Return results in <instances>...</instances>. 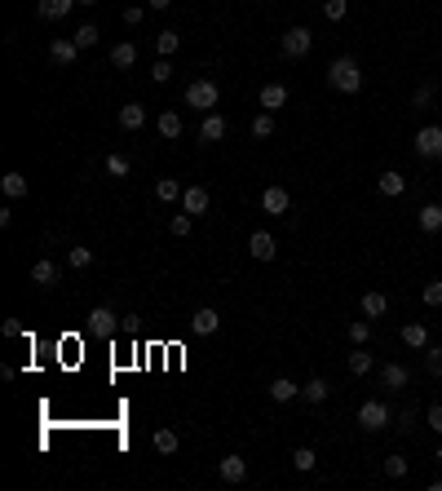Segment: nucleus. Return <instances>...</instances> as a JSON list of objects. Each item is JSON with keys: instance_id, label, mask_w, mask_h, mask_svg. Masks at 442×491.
<instances>
[{"instance_id": "2eb2a0df", "label": "nucleus", "mask_w": 442, "mask_h": 491, "mask_svg": "<svg viewBox=\"0 0 442 491\" xmlns=\"http://www.w3.org/2000/svg\"><path fill=\"white\" fill-rule=\"evenodd\" d=\"M416 226L424 235H438L442 231V204H424L420 212H416Z\"/></svg>"}, {"instance_id": "7ed1b4c3", "label": "nucleus", "mask_w": 442, "mask_h": 491, "mask_svg": "<svg viewBox=\"0 0 442 491\" xmlns=\"http://www.w3.org/2000/svg\"><path fill=\"white\" fill-rule=\"evenodd\" d=\"M309 49H314V31H309V27H288L283 36H279V54H283V58H292V62L305 58Z\"/></svg>"}, {"instance_id": "4c0bfd02", "label": "nucleus", "mask_w": 442, "mask_h": 491, "mask_svg": "<svg viewBox=\"0 0 442 491\" xmlns=\"http://www.w3.org/2000/svg\"><path fill=\"white\" fill-rule=\"evenodd\" d=\"M151 80H155V85H168V80H173V58H159L151 67Z\"/></svg>"}, {"instance_id": "37998d69", "label": "nucleus", "mask_w": 442, "mask_h": 491, "mask_svg": "<svg viewBox=\"0 0 442 491\" xmlns=\"http://www.w3.org/2000/svg\"><path fill=\"white\" fill-rule=\"evenodd\" d=\"M106 173L111 177H128V159L124 155H106Z\"/></svg>"}, {"instance_id": "09e8293b", "label": "nucleus", "mask_w": 442, "mask_h": 491, "mask_svg": "<svg viewBox=\"0 0 442 491\" xmlns=\"http://www.w3.org/2000/svg\"><path fill=\"white\" fill-rule=\"evenodd\" d=\"M146 5H151V9H168L173 0H146Z\"/></svg>"}, {"instance_id": "cd10ccee", "label": "nucleus", "mask_w": 442, "mask_h": 491, "mask_svg": "<svg viewBox=\"0 0 442 491\" xmlns=\"http://www.w3.org/2000/svg\"><path fill=\"white\" fill-rule=\"evenodd\" d=\"M403 190H407V177L403 173H381V195H385V200H398Z\"/></svg>"}, {"instance_id": "b1692460", "label": "nucleus", "mask_w": 442, "mask_h": 491, "mask_svg": "<svg viewBox=\"0 0 442 491\" xmlns=\"http://www.w3.org/2000/svg\"><path fill=\"white\" fill-rule=\"evenodd\" d=\"M182 182H177V177H159V182H155V200H164V204H177V200H182Z\"/></svg>"}, {"instance_id": "9b49d317", "label": "nucleus", "mask_w": 442, "mask_h": 491, "mask_svg": "<svg viewBox=\"0 0 442 491\" xmlns=\"http://www.w3.org/2000/svg\"><path fill=\"white\" fill-rule=\"evenodd\" d=\"M226 128H231V124H226L217 111H208V116L199 120V142H221V138H226Z\"/></svg>"}, {"instance_id": "423d86ee", "label": "nucleus", "mask_w": 442, "mask_h": 491, "mask_svg": "<svg viewBox=\"0 0 442 491\" xmlns=\"http://www.w3.org/2000/svg\"><path fill=\"white\" fill-rule=\"evenodd\" d=\"M217 327H221V315L212 305H204V310H195V315H190V332L195 337H212Z\"/></svg>"}, {"instance_id": "4be33fe9", "label": "nucleus", "mask_w": 442, "mask_h": 491, "mask_svg": "<svg viewBox=\"0 0 442 491\" xmlns=\"http://www.w3.org/2000/svg\"><path fill=\"white\" fill-rule=\"evenodd\" d=\"M403 346L429 350V327H424V323H407V327H403Z\"/></svg>"}, {"instance_id": "2f4dec72", "label": "nucleus", "mask_w": 442, "mask_h": 491, "mask_svg": "<svg viewBox=\"0 0 442 491\" xmlns=\"http://www.w3.org/2000/svg\"><path fill=\"white\" fill-rule=\"evenodd\" d=\"M345 332H350V341H354V346H367V341H372V323H367V319H354V323L345 327Z\"/></svg>"}, {"instance_id": "ddd939ff", "label": "nucleus", "mask_w": 442, "mask_h": 491, "mask_svg": "<svg viewBox=\"0 0 442 491\" xmlns=\"http://www.w3.org/2000/svg\"><path fill=\"white\" fill-rule=\"evenodd\" d=\"M49 58H54L58 67H71V62L80 58V44L75 40H49Z\"/></svg>"}, {"instance_id": "7c9ffc66", "label": "nucleus", "mask_w": 442, "mask_h": 491, "mask_svg": "<svg viewBox=\"0 0 442 491\" xmlns=\"http://www.w3.org/2000/svg\"><path fill=\"white\" fill-rule=\"evenodd\" d=\"M274 133V111H261V116L252 120V138H261V142H266Z\"/></svg>"}, {"instance_id": "3c124183", "label": "nucleus", "mask_w": 442, "mask_h": 491, "mask_svg": "<svg viewBox=\"0 0 442 491\" xmlns=\"http://www.w3.org/2000/svg\"><path fill=\"white\" fill-rule=\"evenodd\" d=\"M80 5H97V0H80Z\"/></svg>"}, {"instance_id": "1a4fd4ad", "label": "nucleus", "mask_w": 442, "mask_h": 491, "mask_svg": "<svg viewBox=\"0 0 442 491\" xmlns=\"http://www.w3.org/2000/svg\"><path fill=\"white\" fill-rule=\"evenodd\" d=\"M208 190L204 186H186L182 190V212H190V217H204V212H208Z\"/></svg>"}, {"instance_id": "f8f14e48", "label": "nucleus", "mask_w": 442, "mask_h": 491, "mask_svg": "<svg viewBox=\"0 0 442 491\" xmlns=\"http://www.w3.org/2000/svg\"><path fill=\"white\" fill-rule=\"evenodd\" d=\"M217 473H221L226 483H243V478H248V461H243V456H221Z\"/></svg>"}, {"instance_id": "f3484780", "label": "nucleus", "mask_w": 442, "mask_h": 491, "mask_svg": "<svg viewBox=\"0 0 442 491\" xmlns=\"http://www.w3.org/2000/svg\"><path fill=\"white\" fill-rule=\"evenodd\" d=\"M137 62V44L133 40H120L116 49H111V67H120V71H128Z\"/></svg>"}, {"instance_id": "4468645a", "label": "nucleus", "mask_w": 442, "mask_h": 491, "mask_svg": "<svg viewBox=\"0 0 442 491\" xmlns=\"http://www.w3.org/2000/svg\"><path fill=\"white\" fill-rule=\"evenodd\" d=\"M75 5H80V0H36V13L54 23V18H67V13H71Z\"/></svg>"}, {"instance_id": "6ab92c4d", "label": "nucleus", "mask_w": 442, "mask_h": 491, "mask_svg": "<svg viewBox=\"0 0 442 491\" xmlns=\"http://www.w3.org/2000/svg\"><path fill=\"white\" fill-rule=\"evenodd\" d=\"M297 394H301V385L288 381V376H274V381H270V399H274V403H292Z\"/></svg>"}, {"instance_id": "39448f33", "label": "nucleus", "mask_w": 442, "mask_h": 491, "mask_svg": "<svg viewBox=\"0 0 442 491\" xmlns=\"http://www.w3.org/2000/svg\"><path fill=\"white\" fill-rule=\"evenodd\" d=\"M416 155L420 159H442V128L438 124H424L416 133Z\"/></svg>"}, {"instance_id": "de8ad7c7", "label": "nucleus", "mask_w": 442, "mask_h": 491, "mask_svg": "<svg viewBox=\"0 0 442 491\" xmlns=\"http://www.w3.org/2000/svg\"><path fill=\"white\" fill-rule=\"evenodd\" d=\"M424 425H429L434 434H442V403H434V407H429V416H424Z\"/></svg>"}, {"instance_id": "393cba45", "label": "nucleus", "mask_w": 442, "mask_h": 491, "mask_svg": "<svg viewBox=\"0 0 442 491\" xmlns=\"http://www.w3.org/2000/svg\"><path fill=\"white\" fill-rule=\"evenodd\" d=\"M31 284L36 288H54L58 284V266L54 261H36V266H31Z\"/></svg>"}, {"instance_id": "c85d7f7f", "label": "nucleus", "mask_w": 442, "mask_h": 491, "mask_svg": "<svg viewBox=\"0 0 442 491\" xmlns=\"http://www.w3.org/2000/svg\"><path fill=\"white\" fill-rule=\"evenodd\" d=\"M151 443H155V451H159V456H173L177 447H182V438H177L173 430H155V438H151Z\"/></svg>"}, {"instance_id": "e433bc0d", "label": "nucleus", "mask_w": 442, "mask_h": 491, "mask_svg": "<svg viewBox=\"0 0 442 491\" xmlns=\"http://www.w3.org/2000/svg\"><path fill=\"white\" fill-rule=\"evenodd\" d=\"M190 226H195V217H190V212H177V217L168 222V231H173L177 239H186V235H190Z\"/></svg>"}, {"instance_id": "aec40b11", "label": "nucleus", "mask_w": 442, "mask_h": 491, "mask_svg": "<svg viewBox=\"0 0 442 491\" xmlns=\"http://www.w3.org/2000/svg\"><path fill=\"white\" fill-rule=\"evenodd\" d=\"M257 102L266 107V111H279V107H288V85H266Z\"/></svg>"}, {"instance_id": "9d476101", "label": "nucleus", "mask_w": 442, "mask_h": 491, "mask_svg": "<svg viewBox=\"0 0 442 491\" xmlns=\"http://www.w3.org/2000/svg\"><path fill=\"white\" fill-rule=\"evenodd\" d=\"M248 253H252L257 261H274V253H279V248H274V235H270V231H252Z\"/></svg>"}, {"instance_id": "49530a36", "label": "nucleus", "mask_w": 442, "mask_h": 491, "mask_svg": "<svg viewBox=\"0 0 442 491\" xmlns=\"http://www.w3.org/2000/svg\"><path fill=\"white\" fill-rule=\"evenodd\" d=\"M124 23H128V27H142V23H146V9H142V5H128V9H124Z\"/></svg>"}, {"instance_id": "c756f323", "label": "nucleus", "mask_w": 442, "mask_h": 491, "mask_svg": "<svg viewBox=\"0 0 442 491\" xmlns=\"http://www.w3.org/2000/svg\"><path fill=\"white\" fill-rule=\"evenodd\" d=\"M177 44H182V36H177V31H159V36H155L159 58H173V54H177Z\"/></svg>"}, {"instance_id": "a878e982", "label": "nucleus", "mask_w": 442, "mask_h": 491, "mask_svg": "<svg viewBox=\"0 0 442 491\" xmlns=\"http://www.w3.org/2000/svg\"><path fill=\"white\" fill-rule=\"evenodd\" d=\"M327 394H332V385H327L323 376H309V381L301 385V399H305V403H323Z\"/></svg>"}, {"instance_id": "c9c22d12", "label": "nucleus", "mask_w": 442, "mask_h": 491, "mask_svg": "<svg viewBox=\"0 0 442 491\" xmlns=\"http://www.w3.org/2000/svg\"><path fill=\"white\" fill-rule=\"evenodd\" d=\"M71 40H75L80 49H93V44H97V27H93V23H85V27H75V36H71Z\"/></svg>"}, {"instance_id": "f03ea898", "label": "nucleus", "mask_w": 442, "mask_h": 491, "mask_svg": "<svg viewBox=\"0 0 442 491\" xmlns=\"http://www.w3.org/2000/svg\"><path fill=\"white\" fill-rule=\"evenodd\" d=\"M217 102H221V89L212 85V80H190L186 85V107H195L199 116H208Z\"/></svg>"}, {"instance_id": "f257e3e1", "label": "nucleus", "mask_w": 442, "mask_h": 491, "mask_svg": "<svg viewBox=\"0 0 442 491\" xmlns=\"http://www.w3.org/2000/svg\"><path fill=\"white\" fill-rule=\"evenodd\" d=\"M327 85H332L336 93H358L363 89V71H358L354 58H336L332 67H327Z\"/></svg>"}, {"instance_id": "dca6fc26", "label": "nucleus", "mask_w": 442, "mask_h": 491, "mask_svg": "<svg viewBox=\"0 0 442 491\" xmlns=\"http://www.w3.org/2000/svg\"><path fill=\"white\" fill-rule=\"evenodd\" d=\"M407 381H412V372H407L403 363H385L381 368V385L385 389H407Z\"/></svg>"}, {"instance_id": "412c9836", "label": "nucleus", "mask_w": 442, "mask_h": 491, "mask_svg": "<svg viewBox=\"0 0 442 491\" xmlns=\"http://www.w3.org/2000/svg\"><path fill=\"white\" fill-rule=\"evenodd\" d=\"M358 305H363V315H367V319H381L385 310H389V297L372 288V292H363V301H358Z\"/></svg>"}, {"instance_id": "5701e85b", "label": "nucleus", "mask_w": 442, "mask_h": 491, "mask_svg": "<svg viewBox=\"0 0 442 491\" xmlns=\"http://www.w3.org/2000/svg\"><path fill=\"white\" fill-rule=\"evenodd\" d=\"M155 128H159V138H182V116L177 111H159V120H155Z\"/></svg>"}, {"instance_id": "c03bdc74", "label": "nucleus", "mask_w": 442, "mask_h": 491, "mask_svg": "<svg viewBox=\"0 0 442 491\" xmlns=\"http://www.w3.org/2000/svg\"><path fill=\"white\" fill-rule=\"evenodd\" d=\"M424 305H442V279H434V284H424Z\"/></svg>"}, {"instance_id": "a211bd4d", "label": "nucleus", "mask_w": 442, "mask_h": 491, "mask_svg": "<svg viewBox=\"0 0 442 491\" xmlns=\"http://www.w3.org/2000/svg\"><path fill=\"white\" fill-rule=\"evenodd\" d=\"M142 124H146V107H142V102H128V107H120V128L137 133Z\"/></svg>"}, {"instance_id": "72a5a7b5", "label": "nucleus", "mask_w": 442, "mask_h": 491, "mask_svg": "<svg viewBox=\"0 0 442 491\" xmlns=\"http://www.w3.org/2000/svg\"><path fill=\"white\" fill-rule=\"evenodd\" d=\"M350 372H354V376H367V372H372V354H367L363 346L350 354Z\"/></svg>"}, {"instance_id": "8fccbe9b", "label": "nucleus", "mask_w": 442, "mask_h": 491, "mask_svg": "<svg viewBox=\"0 0 442 491\" xmlns=\"http://www.w3.org/2000/svg\"><path fill=\"white\" fill-rule=\"evenodd\" d=\"M434 461H438V465H442V447H438V456H434Z\"/></svg>"}, {"instance_id": "bb28decb", "label": "nucleus", "mask_w": 442, "mask_h": 491, "mask_svg": "<svg viewBox=\"0 0 442 491\" xmlns=\"http://www.w3.org/2000/svg\"><path fill=\"white\" fill-rule=\"evenodd\" d=\"M0 190H5L9 200H27V177L23 173H5L0 177Z\"/></svg>"}, {"instance_id": "6e6552de", "label": "nucleus", "mask_w": 442, "mask_h": 491, "mask_svg": "<svg viewBox=\"0 0 442 491\" xmlns=\"http://www.w3.org/2000/svg\"><path fill=\"white\" fill-rule=\"evenodd\" d=\"M89 332H97V337H116V310H111V305H93Z\"/></svg>"}, {"instance_id": "a19ab883", "label": "nucleus", "mask_w": 442, "mask_h": 491, "mask_svg": "<svg viewBox=\"0 0 442 491\" xmlns=\"http://www.w3.org/2000/svg\"><path fill=\"white\" fill-rule=\"evenodd\" d=\"M424 368H429V376H442V346L424 350Z\"/></svg>"}, {"instance_id": "20e7f679", "label": "nucleus", "mask_w": 442, "mask_h": 491, "mask_svg": "<svg viewBox=\"0 0 442 491\" xmlns=\"http://www.w3.org/2000/svg\"><path fill=\"white\" fill-rule=\"evenodd\" d=\"M389 420H394V412H389L381 399H367L363 407H358V430H367V434L389 430Z\"/></svg>"}, {"instance_id": "79ce46f5", "label": "nucleus", "mask_w": 442, "mask_h": 491, "mask_svg": "<svg viewBox=\"0 0 442 491\" xmlns=\"http://www.w3.org/2000/svg\"><path fill=\"white\" fill-rule=\"evenodd\" d=\"M429 102H434V85H416V93H412V107H416V111H424Z\"/></svg>"}, {"instance_id": "f704fd0d", "label": "nucleus", "mask_w": 442, "mask_h": 491, "mask_svg": "<svg viewBox=\"0 0 442 491\" xmlns=\"http://www.w3.org/2000/svg\"><path fill=\"white\" fill-rule=\"evenodd\" d=\"M407 456H385V478H407Z\"/></svg>"}, {"instance_id": "58836bf2", "label": "nucleus", "mask_w": 442, "mask_h": 491, "mask_svg": "<svg viewBox=\"0 0 442 491\" xmlns=\"http://www.w3.org/2000/svg\"><path fill=\"white\" fill-rule=\"evenodd\" d=\"M314 461H319V456L309 451V447H297V451H292V465H297L301 473H309V469H314Z\"/></svg>"}, {"instance_id": "ea45409f", "label": "nucleus", "mask_w": 442, "mask_h": 491, "mask_svg": "<svg viewBox=\"0 0 442 491\" xmlns=\"http://www.w3.org/2000/svg\"><path fill=\"white\" fill-rule=\"evenodd\" d=\"M67 261H71L75 270H85V266H93V248H80V243H75V248L67 253Z\"/></svg>"}, {"instance_id": "473e14b6", "label": "nucleus", "mask_w": 442, "mask_h": 491, "mask_svg": "<svg viewBox=\"0 0 442 491\" xmlns=\"http://www.w3.org/2000/svg\"><path fill=\"white\" fill-rule=\"evenodd\" d=\"M323 13H327V23H345L350 0H323Z\"/></svg>"}, {"instance_id": "0eeeda50", "label": "nucleus", "mask_w": 442, "mask_h": 491, "mask_svg": "<svg viewBox=\"0 0 442 491\" xmlns=\"http://www.w3.org/2000/svg\"><path fill=\"white\" fill-rule=\"evenodd\" d=\"M261 208L274 212V217H283V212L292 208V195H288L283 186H266V190H261Z\"/></svg>"}, {"instance_id": "a18cd8bd", "label": "nucleus", "mask_w": 442, "mask_h": 491, "mask_svg": "<svg viewBox=\"0 0 442 491\" xmlns=\"http://www.w3.org/2000/svg\"><path fill=\"white\" fill-rule=\"evenodd\" d=\"M398 430H403V434L416 430V407H403V412H398Z\"/></svg>"}]
</instances>
